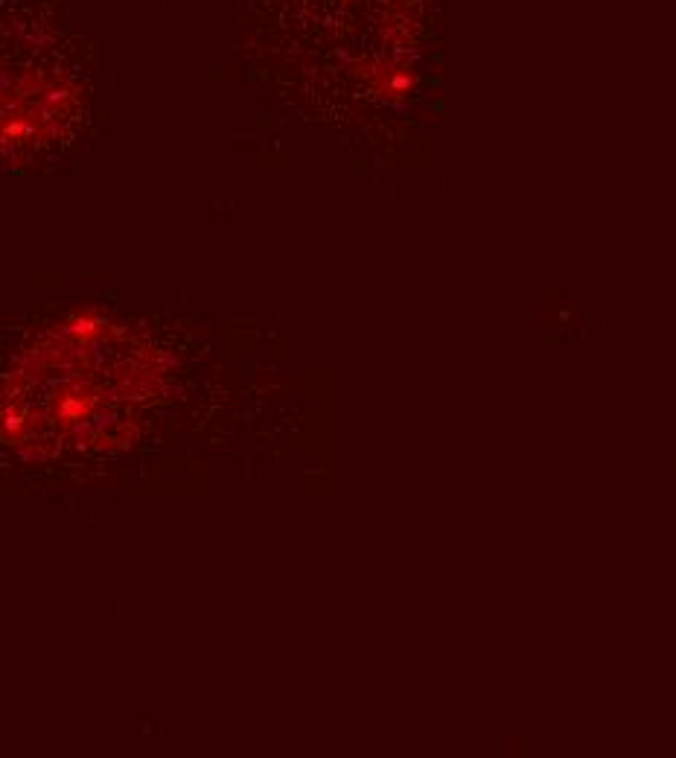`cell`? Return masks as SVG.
<instances>
[{
    "instance_id": "1",
    "label": "cell",
    "mask_w": 676,
    "mask_h": 758,
    "mask_svg": "<svg viewBox=\"0 0 676 758\" xmlns=\"http://www.w3.org/2000/svg\"><path fill=\"white\" fill-rule=\"evenodd\" d=\"M94 50L56 0H0V173L65 164L94 120Z\"/></svg>"
}]
</instances>
